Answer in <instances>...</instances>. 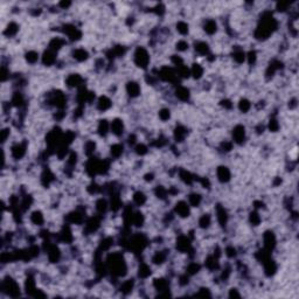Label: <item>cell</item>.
Wrapping results in <instances>:
<instances>
[{"label": "cell", "mask_w": 299, "mask_h": 299, "mask_svg": "<svg viewBox=\"0 0 299 299\" xmlns=\"http://www.w3.org/2000/svg\"><path fill=\"white\" fill-rule=\"evenodd\" d=\"M3 291L6 292L7 294H10L11 297H18L20 294L18 284L14 280L10 279V278L4 280V283H3Z\"/></svg>", "instance_id": "obj_1"}, {"label": "cell", "mask_w": 299, "mask_h": 299, "mask_svg": "<svg viewBox=\"0 0 299 299\" xmlns=\"http://www.w3.org/2000/svg\"><path fill=\"white\" fill-rule=\"evenodd\" d=\"M136 62L140 67H146V64L148 62V56H147V53L143 48H139L137 50V53H136Z\"/></svg>", "instance_id": "obj_2"}, {"label": "cell", "mask_w": 299, "mask_h": 299, "mask_svg": "<svg viewBox=\"0 0 299 299\" xmlns=\"http://www.w3.org/2000/svg\"><path fill=\"white\" fill-rule=\"evenodd\" d=\"M24 153H25V148L21 146V145H15V146H13V148H12V156L15 158V159H20L22 156H24Z\"/></svg>", "instance_id": "obj_3"}, {"label": "cell", "mask_w": 299, "mask_h": 299, "mask_svg": "<svg viewBox=\"0 0 299 299\" xmlns=\"http://www.w3.org/2000/svg\"><path fill=\"white\" fill-rule=\"evenodd\" d=\"M217 175H218V178H220V180H222V181H227L228 179H229V171L226 168V167H220L218 170H217Z\"/></svg>", "instance_id": "obj_4"}, {"label": "cell", "mask_w": 299, "mask_h": 299, "mask_svg": "<svg viewBox=\"0 0 299 299\" xmlns=\"http://www.w3.org/2000/svg\"><path fill=\"white\" fill-rule=\"evenodd\" d=\"M234 137H235V140L236 141H242L243 138H244V129L242 126H237L234 131Z\"/></svg>", "instance_id": "obj_5"}, {"label": "cell", "mask_w": 299, "mask_h": 299, "mask_svg": "<svg viewBox=\"0 0 299 299\" xmlns=\"http://www.w3.org/2000/svg\"><path fill=\"white\" fill-rule=\"evenodd\" d=\"M177 211L181 215V216H187V214L189 213L188 207L185 202H180L179 204H177Z\"/></svg>", "instance_id": "obj_6"}, {"label": "cell", "mask_w": 299, "mask_h": 299, "mask_svg": "<svg viewBox=\"0 0 299 299\" xmlns=\"http://www.w3.org/2000/svg\"><path fill=\"white\" fill-rule=\"evenodd\" d=\"M111 129H112V131L116 133V134H120L123 131V124H122V122L120 120H115V122H112V124H111Z\"/></svg>", "instance_id": "obj_7"}, {"label": "cell", "mask_w": 299, "mask_h": 299, "mask_svg": "<svg viewBox=\"0 0 299 299\" xmlns=\"http://www.w3.org/2000/svg\"><path fill=\"white\" fill-rule=\"evenodd\" d=\"M127 91H129L130 95H132V96L138 95V92H139V87H138V84H137V83H130V84L127 86Z\"/></svg>", "instance_id": "obj_8"}, {"label": "cell", "mask_w": 299, "mask_h": 299, "mask_svg": "<svg viewBox=\"0 0 299 299\" xmlns=\"http://www.w3.org/2000/svg\"><path fill=\"white\" fill-rule=\"evenodd\" d=\"M110 105H111V103H110V101H109L106 97H101L99 103H98V108H99L101 110H105V109H108Z\"/></svg>", "instance_id": "obj_9"}, {"label": "cell", "mask_w": 299, "mask_h": 299, "mask_svg": "<svg viewBox=\"0 0 299 299\" xmlns=\"http://www.w3.org/2000/svg\"><path fill=\"white\" fill-rule=\"evenodd\" d=\"M32 221L35 223V224H41L43 222V217L41 215L40 211H34L33 215H32Z\"/></svg>", "instance_id": "obj_10"}, {"label": "cell", "mask_w": 299, "mask_h": 299, "mask_svg": "<svg viewBox=\"0 0 299 299\" xmlns=\"http://www.w3.org/2000/svg\"><path fill=\"white\" fill-rule=\"evenodd\" d=\"M177 96L180 98V99H187L188 98V90L185 89V88H179L177 90Z\"/></svg>", "instance_id": "obj_11"}, {"label": "cell", "mask_w": 299, "mask_h": 299, "mask_svg": "<svg viewBox=\"0 0 299 299\" xmlns=\"http://www.w3.org/2000/svg\"><path fill=\"white\" fill-rule=\"evenodd\" d=\"M188 247H189L188 240H187V239H185V237H181V239L179 240L178 248H179L180 250H187V249H188Z\"/></svg>", "instance_id": "obj_12"}, {"label": "cell", "mask_w": 299, "mask_h": 299, "mask_svg": "<svg viewBox=\"0 0 299 299\" xmlns=\"http://www.w3.org/2000/svg\"><path fill=\"white\" fill-rule=\"evenodd\" d=\"M154 285H156V287H157L159 291H164V290L166 289V286H167V283H166L164 279H157V280L154 282Z\"/></svg>", "instance_id": "obj_13"}, {"label": "cell", "mask_w": 299, "mask_h": 299, "mask_svg": "<svg viewBox=\"0 0 299 299\" xmlns=\"http://www.w3.org/2000/svg\"><path fill=\"white\" fill-rule=\"evenodd\" d=\"M75 57H76L77 60H86L87 58V56H88V54H87V51H84L83 49H79V50H76L75 51Z\"/></svg>", "instance_id": "obj_14"}, {"label": "cell", "mask_w": 299, "mask_h": 299, "mask_svg": "<svg viewBox=\"0 0 299 299\" xmlns=\"http://www.w3.org/2000/svg\"><path fill=\"white\" fill-rule=\"evenodd\" d=\"M17 31H18V26L15 25V24H11V25H8V28L6 29V32H5V34L6 35H14L15 33H17Z\"/></svg>", "instance_id": "obj_15"}, {"label": "cell", "mask_w": 299, "mask_h": 299, "mask_svg": "<svg viewBox=\"0 0 299 299\" xmlns=\"http://www.w3.org/2000/svg\"><path fill=\"white\" fill-rule=\"evenodd\" d=\"M80 81H81V79L77 76V75H72V76H70L69 80H68V84L69 86H79Z\"/></svg>", "instance_id": "obj_16"}, {"label": "cell", "mask_w": 299, "mask_h": 299, "mask_svg": "<svg viewBox=\"0 0 299 299\" xmlns=\"http://www.w3.org/2000/svg\"><path fill=\"white\" fill-rule=\"evenodd\" d=\"M54 60H55V57H54V55H53L51 53L47 51V53L45 54V57H43V62H45V63H47V64H51V63L54 62Z\"/></svg>", "instance_id": "obj_17"}, {"label": "cell", "mask_w": 299, "mask_h": 299, "mask_svg": "<svg viewBox=\"0 0 299 299\" xmlns=\"http://www.w3.org/2000/svg\"><path fill=\"white\" fill-rule=\"evenodd\" d=\"M26 58H27V61H28V62L34 63V62L38 60V54H36L35 51H29V53H27Z\"/></svg>", "instance_id": "obj_18"}, {"label": "cell", "mask_w": 299, "mask_h": 299, "mask_svg": "<svg viewBox=\"0 0 299 299\" xmlns=\"http://www.w3.org/2000/svg\"><path fill=\"white\" fill-rule=\"evenodd\" d=\"M150 273H151V270H150L146 265H143V266L140 268V271H139V276H140V277H144V278H145V277H147Z\"/></svg>", "instance_id": "obj_19"}, {"label": "cell", "mask_w": 299, "mask_h": 299, "mask_svg": "<svg viewBox=\"0 0 299 299\" xmlns=\"http://www.w3.org/2000/svg\"><path fill=\"white\" fill-rule=\"evenodd\" d=\"M195 49H196L197 51H200L201 54H206V53H207V50H208V48H207V45H206V43H203V42H201V43H197V46L195 47Z\"/></svg>", "instance_id": "obj_20"}, {"label": "cell", "mask_w": 299, "mask_h": 299, "mask_svg": "<svg viewBox=\"0 0 299 299\" xmlns=\"http://www.w3.org/2000/svg\"><path fill=\"white\" fill-rule=\"evenodd\" d=\"M134 201L138 203V204H141L145 202V196L143 193H136L134 194Z\"/></svg>", "instance_id": "obj_21"}, {"label": "cell", "mask_w": 299, "mask_h": 299, "mask_svg": "<svg viewBox=\"0 0 299 299\" xmlns=\"http://www.w3.org/2000/svg\"><path fill=\"white\" fill-rule=\"evenodd\" d=\"M201 74H202V68H200L197 64H194V67H193V75L195 77H200Z\"/></svg>", "instance_id": "obj_22"}, {"label": "cell", "mask_w": 299, "mask_h": 299, "mask_svg": "<svg viewBox=\"0 0 299 299\" xmlns=\"http://www.w3.org/2000/svg\"><path fill=\"white\" fill-rule=\"evenodd\" d=\"M122 146L120 145H115V146H112V150H111V152H112V154H115V156H119L120 153H122Z\"/></svg>", "instance_id": "obj_23"}, {"label": "cell", "mask_w": 299, "mask_h": 299, "mask_svg": "<svg viewBox=\"0 0 299 299\" xmlns=\"http://www.w3.org/2000/svg\"><path fill=\"white\" fill-rule=\"evenodd\" d=\"M189 200H191V203H192L193 206H197V204H199V202H200V196H199V195L193 194V195H191V196H189Z\"/></svg>", "instance_id": "obj_24"}, {"label": "cell", "mask_w": 299, "mask_h": 299, "mask_svg": "<svg viewBox=\"0 0 299 299\" xmlns=\"http://www.w3.org/2000/svg\"><path fill=\"white\" fill-rule=\"evenodd\" d=\"M200 224H201V227H208V224H209V217L206 216V215H203L202 218L200 220Z\"/></svg>", "instance_id": "obj_25"}, {"label": "cell", "mask_w": 299, "mask_h": 299, "mask_svg": "<svg viewBox=\"0 0 299 299\" xmlns=\"http://www.w3.org/2000/svg\"><path fill=\"white\" fill-rule=\"evenodd\" d=\"M178 31H179V32H181V33H186V32L188 31V27H187V25H186V24H184V22H179V24H178Z\"/></svg>", "instance_id": "obj_26"}, {"label": "cell", "mask_w": 299, "mask_h": 299, "mask_svg": "<svg viewBox=\"0 0 299 299\" xmlns=\"http://www.w3.org/2000/svg\"><path fill=\"white\" fill-rule=\"evenodd\" d=\"M249 108H250V104H249L248 101H242V102L240 103V109H241L242 111H247Z\"/></svg>", "instance_id": "obj_27"}, {"label": "cell", "mask_w": 299, "mask_h": 299, "mask_svg": "<svg viewBox=\"0 0 299 299\" xmlns=\"http://www.w3.org/2000/svg\"><path fill=\"white\" fill-rule=\"evenodd\" d=\"M131 289H132V282H126V283L123 285V291H124V292H129Z\"/></svg>", "instance_id": "obj_28"}, {"label": "cell", "mask_w": 299, "mask_h": 299, "mask_svg": "<svg viewBox=\"0 0 299 299\" xmlns=\"http://www.w3.org/2000/svg\"><path fill=\"white\" fill-rule=\"evenodd\" d=\"M8 134H10V130H7V129L3 130V131H1V140H3V141H6Z\"/></svg>", "instance_id": "obj_29"}, {"label": "cell", "mask_w": 299, "mask_h": 299, "mask_svg": "<svg viewBox=\"0 0 299 299\" xmlns=\"http://www.w3.org/2000/svg\"><path fill=\"white\" fill-rule=\"evenodd\" d=\"M160 117H161V119H168L170 118V111H167V110H163L161 112H160Z\"/></svg>", "instance_id": "obj_30"}, {"label": "cell", "mask_w": 299, "mask_h": 299, "mask_svg": "<svg viewBox=\"0 0 299 299\" xmlns=\"http://www.w3.org/2000/svg\"><path fill=\"white\" fill-rule=\"evenodd\" d=\"M197 270H199V265H196V264H192V265L188 268V271H189L191 273H195V272H197Z\"/></svg>", "instance_id": "obj_31"}, {"label": "cell", "mask_w": 299, "mask_h": 299, "mask_svg": "<svg viewBox=\"0 0 299 299\" xmlns=\"http://www.w3.org/2000/svg\"><path fill=\"white\" fill-rule=\"evenodd\" d=\"M186 47H188V45H187L186 42H184V41H180V42L178 43V48H179L180 50H184V49H186Z\"/></svg>", "instance_id": "obj_32"}, {"label": "cell", "mask_w": 299, "mask_h": 299, "mask_svg": "<svg viewBox=\"0 0 299 299\" xmlns=\"http://www.w3.org/2000/svg\"><path fill=\"white\" fill-rule=\"evenodd\" d=\"M137 150H138V151H137V152H138V153H141V154L146 152V147H145L144 145H139V146L137 147Z\"/></svg>", "instance_id": "obj_33"}]
</instances>
